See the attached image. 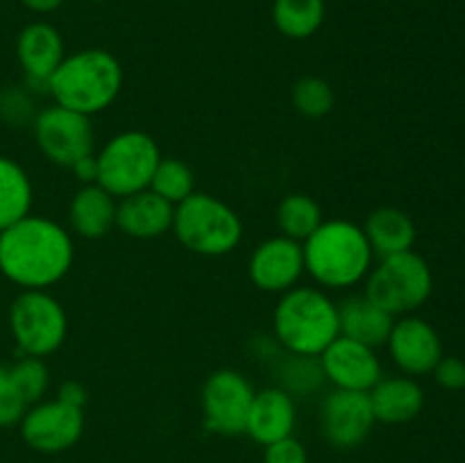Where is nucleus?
<instances>
[{"instance_id":"2f4dec72","label":"nucleus","mask_w":465,"mask_h":463,"mask_svg":"<svg viewBox=\"0 0 465 463\" xmlns=\"http://www.w3.org/2000/svg\"><path fill=\"white\" fill-rule=\"evenodd\" d=\"M436 381L439 386L448 390H461L465 389V361L459 357H440V361L436 363L434 370Z\"/></svg>"},{"instance_id":"f704fd0d","label":"nucleus","mask_w":465,"mask_h":463,"mask_svg":"<svg viewBox=\"0 0 465 463\" xmlns=\"http://www.w3.org/2000/svg\"><path fill=\"white\" fill-rule=\"evenodd\" d=\"M23 5L36 14H48L54 12L57 7H62L64 0H23Z\"/></svg>"},{"instance_id":"cd10ccee","label":"nucleus","mask_w":465,"mask_h":463,"mask_svg":"<svg viewBox=\"0 0 465 463\" xmlns=\"http://www.w3.org/2000/svg\"><path fill=\"white\" fill-rule=\"evenodd\" d=\"M293 107L307 118H322L334 109L336 95L327 80L316 75L300 77L293 84Z\"/></svg>"},{"instance_id":"f3484780","label":"nucleus","mask_w":465,"mask_h":463,"mask_svg":"<svg viewBox=\"0 0 465 463\" xmlns=\"http://www.w3.org/2000/svg\"><path fill=\"white\" fill-rule=\"evenodd\" d=\"M295 420H298V409H295L293 395L286 393L280 386H271L254 393L245 434L254 443L266 448L275 440L293 436Z\"/></svg>"},{"instance_id":"f03ea898","label":"nucleus","mask_w":465,"mask_h":463,"mask_svg":"<svg viewBox=\"0 0 465 463\" xmlns=\"http://www.w3.org/2000/svg\"><path fill=\"white\" fill-rule=\"evenodd\" d=\"M304 271L325 289H350L366 280L372 268L371 243L357 222L334 218L302 243Z\"/></svg>"},{"instance_id":"2eb2a0df","label":"nucleus","mask_w":465,"mask_h":463,"mask_svg":"<svg viewBox=\"0 0 465 463\" xmlns=\"http://www.w3.org/2000/svg\"><path fill=\"white\" fill-rule=\"evenodd\" d=\"M389 352L407 377L430 375L443 357V343L434 327L416 316H402L391 330Z\"/></svg>"},{"instance_id":"0eeeda50","label":"nucleus","mask_w":465,"mask_h":463,"mask_svg":"<svg viewBox=\"0 0 465 463\" xmlns=\"http://www.w3.org/2000/svg\"><path fill=\"white\" fill-rule=\"evenodd\" d=\"M434 277L425 259L413 250L380 259L368 272L366 298L380 304L391 316H407L430 300Z\"/></svg>"},{"instance_id":"6e6552de","label":"nucleus","mask_w":465,"mask_h":463,"mask_svg":"<svg viewBox=\"0 0 465 463\" xmlns=\"http://www.w3.org/2000/svg\"><path fill=\"white\" fill-rule=\"evenodd\" d=\"M9 327L25 357H48L66 340L68 318L48 291H23L9 309Z\"/></svg>"},{"instance_id":"c85d7f7f","label":"nucleus","mask_w":465,"mask_h":463,"mask_svg":"<svg viewBox=\"0 0 465 463\" xmlns=\"http://www.w3.org/2000/svg\"><path fill=\"white\" fill-rule=\"evenodd\" d=\"M12 379L16 384V389L21 390L23 399L30 404H36L44 399V395L48 393V386H50V370L48 366L44 363V359L39 357H25L18 359L12 368Z\"/></svg>"},{"instance_id":"b1692460","label":"nucleus","mask_w":465,"mask_h":463,"mask_svg":"<svg viewBox=\"0 0 465 463\" xmlns=\"http://www.w3.org/2000/svg\"><path fill=\"white\" fill-rule=\"evenodd\" d=\"M272 21L289 39H309L325 21V0H275Z\"/></svg>"},{"instance_id":"39448f33","label":"nucleus","mask_w":465,"mask_h":463,"mask_svg":"<svg viewBox=\"0 0 465 463\" xmlns=\"http://www.w3.org/2000/svg\"><path fill=\"white\" fill-rule=\"evenodd\" d=\"M173 232L186 250L203 257H223L239 248L243 222L227 202L209 193H191L175 207Z\"/></svg>"},{"instance_id":"f257e3e1","label":"nucleus","mask_w":465,"mask_h":463,"mask_svg":"<svg viewBox=\"0 0 465 463\" xmlns=\"http://www.w3.org/2000/svg\"><path fill=\"white\" fill-rule=\"evenodd\" d=\"M75 257L66 227L27 213L0 232V272L23 291H45L68 275Z\"/></svg>"},{"instance_id":"473e14b6","label":"nucleus","mask_w":465,"mask_h":463,"mask_svg":"<svg viewBox=\"0 0 465 463\" xmlns=\"http://www.w3.org/2000/svg\"><path fill=\"white\" fill-rule=\"evenodd\" d=\"M71 171L75 172L82 184H95V180H98V159H95V154H86L80 162L73 163Z\"/></svg>"},{"instance_id":"9d476101","label":"nucleus","mask_w":465,"mask_h":463,"mask_svg":"<svg viewBox=\"0 0 465 463\" xmlns=\"http://www.w3.org/2000/svg\"><path fill=\"white\" fill-rule=\"evenodd\" d=\"M18 425L27 448L41 454H59L71 449L84 434V409L59 398L41 399L27 407Z\"/></svg>"},{"instance_id":"423d86ee","label":"nucleus","mask_w":465,"mask_h":463,"mask_svg":"<svg viewBox=\"0 0 465 463\" xmlns=\"http://www.w3.org/2000/svg\"><path fill=\"white\" fill-rule=\"evenodd\" d=\"M95 159H98L95 184L121 200L148 189L154 168L162 159V150L157 141L145 132L127 130L112 136L95 154Z\"/></svg>"},{"instance_id":"aec40b11","label":"nucleus","mask_w":465,"mask_h":463,"mask_svg":"<svg viewBox=\"0 0 465 463\" xmlns=\"http://www.w3.org/2000/svg\"><path fill=\"white\" fill-rule=\"evenodd\" d=\"M395 316L372 302L366 295H354L339 304V330L345 339L359 340L368 348H381L389 340Z\"/></svg>"},{"instance_id":"bb28decb","label":"nucleus","mask_w":465,"mask_h":463,"mask_svg":"<svg viewBox=\"0 0 465 463\" xmlns=\"http://www.w3.org/2000/svg\"><path fill=\"white\" fill-rule=\"evenodd\" d=\"M277 377H280V389H284L293 398L295 395L313 393V390H318L327 381L321 359L302 357V354H289L280 363Z\"/></svg>"},{"instance_id":"7ed1b4c3","label":"nucleus","mask_w":465,"mask_h":463,"mask_svg":"<svg viewBox=\"0 0 465 463\" xmlns=\"http://www.w3.org/2000/svg\"><path fill=\"white\" fill-rule=\"evenodd\" d=\"M123 89V66L109 50L86 48L62 59L50 75L54 104L94 116L107 109Z\"/></svg>"},{"instance_id":"5701e85b","label":"nucleus","mask_w":465,"mask_h":463,"mask_svg":"<svg viewBox=\"0 0 465 463\" xmlns=\"http://www.w3.org/2000/svg\"><path fill=\"white\" fill-rule=\"evenodd\" d=\"M32 209V182L14 159L0 154V232L25 218Z\"/></svg>"},{"instance_id":"c756f323","label":"nucleus","mask_w":465,"mask_h":463,"mask_svg":"<svg viewBox=\"0 0 465 463\" xmlns=\"http://www.w3.org/2000/svg\"><path fill=\"white\" fill-rule=\"evenodd\" d=\"M27 411V402L12 379L7 366H0V427H12L21 422Z\"/></svg>"},{"instance_id":"4be33fe9","label":"nucleus","mask_w":465,"mask_h":463,"mask_svg":"<svg viewBox=\"0 0 465 463\" xmlns=\"http://www.w3.org/2000/svg\"><path fill=\"white\" fill-rule=\"evenodd\" d=\"M368 243L375 257H393V254L407 252L416 243V225L402 209L380 207L368 216L363 225Z\"/></svg>"},{"instance_id":"6ab92c4d","label":"nucleus","mask_w":465,"mask_h":463,"mask_svg":"<svg viewBox=\"0 0 465 463\" xmlns=\"http://www.w3.org/2000/svg\"><path fill=\"white\" fill-rule=\"evenodd\" d=\"M372 413L384 425H404L420 416L425 407V390L413 377H381L371 390Z\"/></svg>"},{"instance_id":"a211bd4d","label":"nucleus","mask_w":465,"mask_h":463,"mask_svg":"<svg viewBox=\"0 0 465 463\" xmlns=\"http://www.w3.org/2000/svg\"><path fill=\"white\" fill-rule=\"evenodd\" d=\"M175 207L145 189L121 198L116 204V227L132 239H157L173 230Z\"/></svg>"},{"instance_id":"1a4fd4ad","label":"nucleus","mask_w":465,"mask_h":463,"mask_svg":"<svg viewBox=\"0 0 465 463\" xmlns=\"http://www.w3.org/2000/svg\"><path fill=\"white\" fill-rule=\"evenodd\" d=\"M257 390L248 377L232 368L212 372L203 386L204 427L221 436H241L248 427L250 407Z\"/></svg>"},{"instance_id":"ddd939ff","label":"nucleus","mask_w":465,"mask_h":463,"mask_svg":"<svg viewBox=\"0 0 465 463\" xmlns=\"http://www.w3.org/2000/svg\"><path fill=\"white\" fill-rule=\"evenodd\" d=\"M248 275L259 291L286 293L304 275L302 243L282 234L262 241L250 254Z\"/></svg>"},{"instance_id":"f8f14e48","label":"nucleus","mask_w":465,"mask_h":463,"mask_svg":"<svg viewBox=\"0 0 465 463\" xmlns=\"http://www.w3.org/2000/svg\"><path fill=\"white\" fill-rule=\"evenodd\" d=\"M375 413L368 393L334 389L321 404V427L327 443L339 449H352L371 436Z\"/></svg>"},{"instance_id":"a878e982","label":"nucleus","mask_w":465,"mask_h":463,"mask_svg":"<svg viewBox=\"0 0 465 463\" xmlns=\"http://www.w3.org/2000/svg\"><path fill=\"white\" fill-rule=\"evenodd\" d=\"M150 191L177 207L184 202L191 193H195V175L189 163L177 157H162L150 180Z\"/></svg>"},{"instance_id":"9b49d317","label":"nucleus","mask_w":465,"mask_h":463,"mask_svg":"<svg viewBox=\"0 0 465 463\" xmlns=\"http://www.w3.org/2000/svg\"><path fill=\"white\" fill-rule=\"evenodd\" d=\"M35 139L45 159L64 168L94 154L91 118L59 104H50L35 118Z\"/></svg>"},{"instance_id":"412c9836","label":"nucleus","mask_w":465,"mask_h":463,"mask_svg":"<svg viewBox=\"0 0 465 463\" xmlns=\"http://www.w3.org/2000/svg\"><path fill=\"white\" fill-rule=\"evenodd\" d=\"M116 198L98 184H84L68 202V225L82 239H103L116 227Z\"/></svg>"},{"instance_id":"7c9ffc66","label":"nucleus","mask_w":465,"mask_h":463,"mask_svg":"<svg viewBox=\"0 0 465 463\" xmlns=\"http://www.w3.org/2000/svg\"><path fill=\"white\" fill-rule=\"evenodd\" d=\"M263 463H309V454L304 443L295 436H286L263 448Z\"/></svg>"},{"instance_id":"dca6fc26","label":"nucleus","mask_w":465,"mask_h":463,"mask_svg":"<svg viewBox=\"0 0 465 463\" xmlns=\"http://www.w3.org/2000/svg\"><path fill=\"white\" fill-rule=\"evenodd\" d=\"M16 57L25 73V84L36 94H48L50 75L66 57L62 34L50 23H30L16 39Z\"/></svg>"},{"instance_id":"72a5a7b5","label":"nucleus","mask_w":465,"mask_h":463,"mask_svg":"<svg viewBox=\"0 0 465 463\" xmlns=\"http://www.w3.org/2000/svg\"><path fill=\"white\" fill-rule=\"evenodd\" d=\"M57 398L64 399V402L75 404V407L84 409V404H86V389L80 384V381H64V384L59 386Z\"/></svg>"},{"instance_id":"393cba45","label":"nucleus","mask_w":465,"mask_h":463,"mask_svg":"<svg viewBox=\"0 0 465 463\" xmlns=\"http://www.w3.org/2000/svg\"><path fill=\"white\" fill-rule=\"evenodd\" d=\"M322 209L312 195L304 193H291L277 207V227H280L282 236L304 243L313 232L321 227Z\"/></svg>"},{"instance_id":"4468645a","label":"nucleus","mask_w":465,"mask_h":463,"mask_svg":"<svg viewBox=\"0 0 465 463\" xmlns=\"http://www.w3.org/2000/svg\"><path fill=\"white\" fill-rule=\"evenodd\" d=\"M318 359H321L325 379L334 389L368 393L381 379V363L377 350L368 348L359 340L345 339V336L331 340L330 348Z\"/></svg>"},{"instance_id":"20e7f679","label":"nucleus","mask_w":465,"mask_h":463,"mask_svg":"<svg viewBox=\"0 0 465 463\" xmlns=\"http://www.w3.org/2000/svg\"><path fill=\"white\" fill-rule=\"evenodd\" d=\"M272 331L289 354L321 357L341 336L339 304L321 289L293 286L277 302Z\"/></svg>"}]
</instances>
